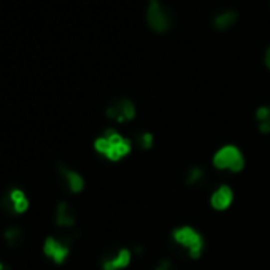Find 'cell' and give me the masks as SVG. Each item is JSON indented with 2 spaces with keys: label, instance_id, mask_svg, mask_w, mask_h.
Wrapping results in <instances>:
<instances>
[{
  "label": "cell",
  "instance_id": "4fadbf2b",
  "mask_svg": "<svg viewBox=\"0 0 270 270\" xmlns=\"http://www.w3.org/2000/svg\"><path fill=\"white\" fill-rule=\"evenodd\" d=\"M237 22V13L228 10V11H223V13H218L215 18H213V27L216 30H228L229 27Z\"/></svg>",
  "mask_w": 270,
  "mask_h": 270
},
{
  "label": "cell",
  "instance_id": "52a82bcc",
  "mask_svg": "<svg viewBox=\"0 0 270 270\" xmlns=\"http://www.w3.org/2000/svg\"><path fill=\"white\" fill-rule=\"evenodd\" d=\"M43 253L54 261L56 264H62L64 261L70 255V243L65 239H56L49 237L46 239L45 245H43Z\"/></svg>",
  "mask_w": 270,
  "mask_h": 270
},
{
  "label": "cell",
  "instance_id": "9c48e42d",
  "mask_svg": "<svg viewBox=\"0 0 270 270\" xmlns=\"http://www.w3.org/2000/svg\"><path fill=\"white\" fill-rule=\"evenodd\" d=\"M59 173L62 175L67 188L70 189L72 193H75V194L81 193L83 188H84V180H83V177L80 175V173L75 172V170L67 169V167H64V165H59Z\"/></svg>",
  "mask_w": 270,
  "mask_h": 270
},
{
  "label": "cell",
  "instance_id": "7a4b0ae2",
  "mask_svg": "<svg viewBox=\"0 0 270 270\" xmlns=\"http://www.w3.org/2000/svg\"><path fill=\"white\" fill-rule=\"evenodd\" d=\"M172 242L180 247L191 259H199L205 250V239L196 228L189 224L178 226L170 234Z\"/></svg>",
  "mask_w": 270,
  "mask_h": 270
},
{
  "label": "cell",
  "instance_id": "8fae6325",
  "mask_svg": "<svg viewBox=\"0 0 270 270\" xmlns=\"http://www.w3.org/2000/svg\"><path fill=\"white\" fill-rule=\"evenodd\" d=\"M75 215L67 202H60L56 208V224L59 228H72L75 226Z\"/></svg>",
  "mask_w": 270,
  "mask_h": 270
},
{
  "label": "cell",
  "instance_id": "ac0fdd59",
  "mask_svg": "<svg viewBox=\"0 0 270 270\" xmlns=\"http://www.w3.org/2000/svg\"><path fill=\"white\" fill-rule=\"evenodd\" d=\"M264 64H266V67L270 70V46L266 49V53H264Z\"/></svg>",
  "mask_w": 270,
  "mask_h": 270
},
{
  "label": "cell",
  "instance_id": "5bb4252c",
  "mask_svg": "<svg viewBox=\"0 0 270 270\" xmlns=\"http://www.w3.org/2000/svg\"><path fill=\"white\" fill-rule=\"evenodd\" d=\"M154 134L153 132H150V130H143V132H140L137 135V138H135V143H137V146L140 148V150H143V151H150V150H153L154 148Z\"/></svg>",
  "mask_w": 270,
  "mask_h": 270
},
{
  "label": "cell",
  "instance_id": "e0dca14e",
  "mask_svg": "<svg viewBox=\"0 0 270 270\" xmlns=\"http://www.w3.org/2000/svg\"><path fill=\"white\" fill-rule=\"evenodd\" d=\"M29 208V200L27 199H21L18 202H14V207H13V213H24L25 210Z\"/></svg>",
  "mask_w": 270,
  "mask_h": 270
},
{
  "label": "cell",
  "instance_id": "6da1fadb",
  "mask_svg": "<svg viewBox=\"0 0 270 270\" xmlns=\"http://www.w3.org/2000/svg\"><path fill=\"white\" fill-rule=\"evenodd\" d=\"M94 150L110 162H119L132 151V142L116 129H107L94 140Z\"/></svg>",
  "mask_w": 270,
  "mask_h": 270
},
{
  "label": "cell",
  "instance_id": "30bf717a",
  "mask_svg": "<svg viewBox=\"0 0 270 270\" xmlns=\"http://www.w3.org/2000/svg\"><path fill=\"white\" fill-rule=\"evenodd\" d=\"M207 181V170L200 165H193L189 167L185 177V183L189 188H200L204 186Z\"/></svg>",
  "mask_w": 270,
  "mask_h": 270
},
{
  "label": "cell",
  "instance_id": "277c9868",
  "mask_svg": "<svg viewBox=\"0 0 270 270\" xmlns=\"http://www.w3.org/2000/svg\"><path fill=\"white\" fill-rule=\"evenodd\" d=\"M146 21L148 25L158 33H164L170 29L172 24V14L170 11L162 5L161 0H150L146 10Z\"/></svg>",
  "mask_w": 270,
  "mask_h": 270
},
{
  "label": "cell",
  "instance_id": "8992f818",
  "mask_svg": "<svg viewBox=\"0 0 270 270\" xmlns=\"http://www.w3.org/2000/svg\"><path fill=\"white\" fill-rule=\"evenodd\" d=\"M134 256V251L130 248L121 247L102 259V270H126L132 263Z\"/></svg>",
  "mask_w": 270,
  "mask_h": 270
},
{
  "label": "cell",
  "instance_id": "5b68a950",
  "mask_svg": "<svg viewBox=\"0 0 270 270\" xmlns=\"http://www.w3.org/2000/svg\"><path fill=\"white\" fill-rule=\"evenodd\" d=\"M105 115L108 119L115 121L116 124H127L134 121L137 116V107L130 99H118L111 102L105 110Z\"/></svg>",
  "mask_w": 270,
  "mask_h": 270
},
{
  "label": "cell",
  "instance_id": "ba28073f",
  "mask_svg": "<svg viewBox=\"0 0 270 270\" xmlns=\"http://www.w3.org/2000/svg\"><path fill=\"white\" fill-rule=\"evenodd\" d=\"M210 207L215 212H226L229 210L231 205L234 204V189L223 183V185H218L210 194Z\"/></svg>",
  "mask_w": 270,
  "mask_h": 270
},
{
  "label": "cell",
  "instance_id": "3957f363",
  "mask_svg": "<svg viewBox=\"0 0 270 270\" xmlns=\"http://www.w3.org/2000/svg\"><path fill=\"white\" fill-rule=\"evenodd\" d=\"M212 165L218 172L237 175V173L243 172V169H245V156H243L242 150L237 145L228 143L215 151L212 158Z\"/></svg>",
  "mask_w": 270,
  "mask_h": 270
},
{
  "label": "cell",
  "instance_id": "2e32d148",
  "mask_svg": "<svg viewBox=\"0 0 270 270\" xmlns=\"http://www.w3.org/2000/svg\"><path fill=\"white\" fill-rule=\"evenodd\" d=\"M153 270H175V266H173V263L170 259H161L158 264L154 266V269Z\"/></svg>",
  "mask_w": 270,
  "mask_h": 270
},
{
  "label": "cell",
  "instance_id": "9a60e30c",
  "mask_svg": "<svg viewBox=\"0 0 270 270\" xmlns=\"http://www.w3.org/2000/svg\"><path fill=\"white\" fill-rule=\"evenodd\" d=\"M5 239H6L8 243H10V245H16L18 240L21 239V231L19 229H8L5 232Z\"/></svg>",
  "mask_w": 270,
  "mask_h": 270
},
{
  "label": "cell",
  "instance_id": "7c38bea8",
  "mask_svg": "<svg viewBox=\"0 0 270 270\" xmlns=\"http://www.w3.org/2000/svg\"><path fill=\"white\" fill-rule=\"evenodd\" d=\"M258 130L263 135H270V105H261L255 111Z\"/></svg>",
  "mask_w": 270,
  "mask_h": 270
},
{
  "label": "cell",
  "instance_id": "d6986e66",
  "mask_svg": "<svg viewBox=\"0 0 270 270\" xmlns=\"http://www.w3.org/2000/svg\"><path fill=\"white\" fill-rule=\"evenodd\" d=\"M0 270H8V267H5V266H2V263H0Z\"/></svg>",
  "mask_w": 270,
  "mask_h": 270
}]
</instances>
